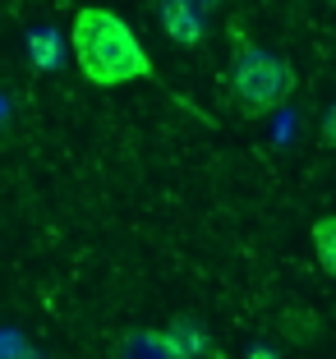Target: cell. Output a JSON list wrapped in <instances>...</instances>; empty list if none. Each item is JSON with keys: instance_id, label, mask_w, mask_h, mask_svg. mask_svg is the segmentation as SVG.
Returning a JSON list of instances; mask_svg holds the SVG:
<instances>
[{"instance_id": "277c9868", "label": "cell", "mask_w": 336, "mask_h": 359, "mask_svg": "<svg viewBox=\"0 0 336 359\" xmlns=\"http://www.w3.org/2000/svg\"><path fill=\"white\" fill-rule=\"evenodd\" d=\"M161 23H166V32L180 46L203 42V19H199V10H194L189 0H166V5H161Z\"/></svg>"}, {"instance_id": "52a82bcc", "label": "cell", "mask_w": 336, "mask_h": 359, "mask_svg": "<svg viewBox=\"0 0 336 359\" xmlns=\"http://www.w3.org/2000/svg\"><path fill=\"white\" fill-rule=\"evenodd\" d=\"M5 359H37V350H28V346H14Z\"/></svg>"}, {"instance_id": "8992f818", "label": "cell", "mask_w": 336, "mask_h": 359, "mask_svg": "<svg viewBox=\"0 0 336 359\" xmlns=\"http://www.w3.org/2000/svg\"><path fill=\"white\" fill-rule=\"evenodd\" d=\"M32 55H37V65H51V60H55L51 37H42V32H37V37H32Z\"/></svg>"}, {"instance_id": "5b68a950", "label": "cell", "mask_w": 336, "mask_h": 359, "mask_svg": "<svg viewBox=\"0 0 336 359\" xmlns=\"http://www.w3.org/2000/svg\"><path fill=\"white\" fill-rule=\"evenodd\" d=\"M314 258L318 272H336V217H318L314 222Z\"/></svg>"}, {"instance_id": "6da1fadb", "label": "cell", "mask_w": 336, "mask_h": 359, "mask_svg": "<svg viewBox=\"0 0 336 359\" xmlns=\"http://www.w3.org/2000/svg\"><path fill=\"white\" fill-rule=\"evenodd\" d=\"M69 51L79 60V74L93 88H125V83L157 79L152 55L143 51L138 32L116 10H106V5H83V10L74 14Z\"/></svg>"}, {"instance_id": "7a4b0ae2", "label": "cell", "mask_w": 336, "mask_h": 359, "mask_svg": "<svg viewBox=\"0 0 336 359\" xmlns=\"http://www.w3.org/2000/svg\"><path fill=\"white\" fill-rule=\"evenodd\" d=\"M295 93V69L281 60L276 51H263L253 42H240L231 65V97H235V111L244 120H263L272 116L276 106Z\"/></svg>"}, {"instance_id": "ba28073f", "label": "cell", "mask_w": 336, "mask_h": 359, "mask_svg": "<svg viewBox=\"0 0 336 359\" xmlns=\"http://www.w3.org/2000/svg\"><path fill=\"white\" fill-rule=\"evenodd\" d=\"M249 359H276L272 350H249Z\"/></svg>"}, {"instance_id": "3957f363", "label": "cell", "mask_w": 336, "mask_h": 359, "mask_svg": "<svg viewBox=\"0 0 336 359\" xmlns=\"http://www.w3.org/2000/svg\"><path fill=\"white\" fill-rule=\"evenodd\" d=\"M147 337H152V346L166 359H203L217 350L212 337L203 332V323H194V318H170L161 332H147Z\"/></svg>"}]
</instances>
